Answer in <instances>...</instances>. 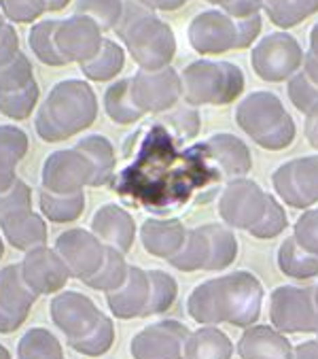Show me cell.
Listing matches in <instances>:
<instances>
[{"label": "cell", "mask_w": 318, "mask_h": 359, "mask_svg": "<svg viewBox=\"0 0 318 359\" xmlns=\"http://www.w3.org/2000/svg\"><path fill=\"white\" fill-rule=\"evenodd\" d=\"M240 359H291L293 346L289 338L276 327L251 325L235 346Z\"/></svg>", "instance_id": "23"}, {"label": "cell", "mask_w": 318, "mask_h": 359, "mask_svg": "<svg viewBox=\"0 0 318 359\" xmlns=\"http://www.w3.org/2000/svg\"><path fill=\"white\" fill-rule=\"evenodd\" d=\"M123 64H125L123 47L119 43L111 41V39H104L100 51L92 60L78 64V68H81V73L85 75V79L104 83V81H113L121 73Z\"/></svg>", "instance_id": "29"}, {"label": "cell", "mask_w": 318, "mask_h": 359, "mask_svg": "<svg viewBox=\"0 0 318 359\" xmlns=\"http://www.w3.org/2000/svg\"><path fill=\"white\" fill-rule=\"evenodd\" d=\"M30 149L28 134L9 123H0V194L18 181V164Z\"/></svg>", "instance_id": "26"}, {"label": "cell", "mask_w": 318, "mask_h": 359, "mask_svg": "<svg viewBox=\"0 0 318 359\" xmlns=\"http://www.w3.org/2000/svg\"><path fill=\"white\" fill-rule=\"evenodd\" d=\"M49 315L53 325L66 336V340H76L88 336L104 317L96 302L78 292H60L49 304Z\"/></svg>", "instance_id": "16"}, {"label": "cell", "mask_w": 318, "mask_h": 359, "mask_svg": "<svg viewBox=\"0 0 318 359\" xmlns=\"http://www.w3.org/2000/svg\"><path fill=\"white\" fill-rule=\"evenodd\" d=\"M303 57L305 53L301 51L295 36H291L289 32H274L263 36L255 45L251 53V64L259 79L280 83L289 81L295 73H299L303 66Z\"/></svg>", "instance_id": "9"}, {"label": "cell", "mask_w": 318, "mask_h": 359, "mask_svg": "<svg viewBox=\"0 0 318 359\" xmlns=\"http://www.w3.org/2000/svg\"><path fill=\"white\" fill-rule=\"evenodd\" d=\"M32 206V189L26 181L18 179L7 191L0 194V217L18 208H30Z\"/></svg>", "instance_id": "46"}, {"label": "cell", "mask_w": 318, "mask_h": 359, "mask_svg": "<svg viewBox=\"0 0 318 359\" xmlns=\"http://www.w3.org/2000/svg\"><path fill=\"white\" fill-rule=\"evenodd\" d=\"M76 149L81 151L94 170L92 177V187H102L113 179L115 172V149L111 145V140L102 134H90L83 136L76 142Z\"/></svg>", "instance_id": "28"}, {"label": "cell", "mask_w": 318, "mask_h": 359, "mask_svg": "<svg viewBox=\"0 0 318 359\" xmlns=\"http://www.w3.org/2000/svg\"><path fill=\"white\" fill-rule=\"evenodd\" d=\"M70 5V0H47V11H62Z\"/></svg>", "instance_id": "54"}, {"label": "cell", "mask_w": 318, "mask_h": 359, "mask_svg": "<svg viewBox=\"0 0 318 359\" xmlns=\"http://www.w3.org/2000/svg\"><path fill=\"white\" fill-rule=\"evenodd\" d=\"M204 147L223 181L242 179L253 166V156L244 145V140L233 134H214L204 140Z\"/></svg>", "instance_id": "20"}, {"label": "cell", "mask_w": 318, "mask_h": 359, "mask_svg": "<svg viewBox=\"0 0 318 359\" xmlns=\"http://www.w3.org/2000/svg\"><path fill=\"white\" fill-rule=\"evenodd\" d=\"M92 177L94 170L90 160L76 147L60 149L43 162L41 189L51 194H76L83 191L85 185H92Z\"/></svg>", "instance_id": "12"}, {"label": "cell", "mask_w": 318, "mask_h": 359, "mask_svg": "<svg viewBox=\"0 0 318 359\" xmlns=\"http://www.w3.org/2000/svg\"><path fill=\"white\" fill-rule=\"evenodd\" d=\"M106 304L117 319L146 317L151 304V276L140 266H130L125 283L106 294Z\"/></svg>", "instance_id": "19"}, {"label": "cell", "mask_w": 318, "mask_h": 359, "mask_svg": "<svg viewBox=\"0 0 318 359\" xmlns=\"http://www.w3.org/2000/svg\"><path fill=\"white\" fill-rule=\"evenodd\" d=\"M130 83L132 98L144 115H162L177 107L183 98L181 75L172 66L159 70H138Z\"/></svg>", "instance_id": "11"}, {"label": "cell", "mask_w": 318, "mask_h": 359, "mask_svg": "<svg viewBox=\"0 0 318 359\" xmlns=\"http://www.w3.org/2000/svg\"><path fill=\"white\" fill-rule=\"evenodd\" d=\"M286 94H289L293 107H295L297 111L305 113V115H307L314 107H318V86L305 77L303 70H299V73H295V75L289 79Z\"/></svg>", "instance_id": "44"}, {"label": "cell", "mask_w": 318, "mask_h": 359, "mask_svg": "<svg viewBox=\"0 0 318 359\" xmlns=\"http://www.w3.org/2000/svg\"><path fill=\"white\" fill-rule=\"evenodd\" d=\"M291 359H318V340H307L295 346Z\"/></svg>", "instance_id": "52"}, {"label": "cell", "mask_w": 318, "mask_h": 359, "mask_svg": "<svg viewBox=\"0 0 318 359\" xmlns=\"http://www.w3.org/2000/svg\"><path fill=\"white\" fill-rule=\"evenodd\" d=\"M113 342H115V325H113V319L106 315L88 336L76 338V340H66V344L72 351L81 353L85 357H102L104 353L111 351Z\"/></svg>", "instance_id": "38"}, {"label": "cell", "mask_w": 318, "mask_h": 359, "mask_svg": "<svg viewBox=\"0 0 318 359\" xmlns=\"http://www.w3.org/2000/svg\"><path fill=\"white\" fill-rule=\"evenodd\" d=\"M307 55H312L314 60H318V24H314L312 30H310V49H307Z\"/></svg>", "instance_id": "53"}, {"label": "cell", "mask_w": 318, "mask_h": 359, "mask_svg": "<svg viewBox=\"0 0 318 359\" xmlns=\"http://www.w3.org/2000/svg\"><path fill=\"white\" fill-rule=\"evenodd\" d=\"M206 3H210V5H216V7H225L229 0H206Z\"/></svg>", "instance_id": "56"}, {"label": "cell", "mask_w": 318, "mask_h": 359, "mask_svg": "<svg viewBox=\"0 0 318 359\" xmlns=\"http://www.w3.org/2000/svg\"><path fill=\"white\" fill-rule=\"evenodd\" d=\"M237 257L235 234L221 224H206L187 230L185 243L168 262L181 272L195 270H223Z\"/></svg>", "instance_id": "8"}, {"label": "cell", "mask_w": 318, "mask_h": 359, "mask_svg": "<svg viewBox=\"0 0 318 359\" xmlns=\"http://www.w3.org/2000/svg\"><path fill=\"white\" fill-rule=\"evenodd\" d=\"M233 344L216 325H204L189 334L183 359H231Z\"/></svg>", "instance_id": "27"}, {"label": "cell", "mask_w": 318, "mask_h": 359, "mask_svg": "<svg viewBox=\"0 0 318 359\" xmlns=\"http://www.w3.org/2000/svg\"><path fill=\"white\" fill-rule=\"evenodd\" d=\"M60 20H41L28 32L30 51L47 66H66V60L55 47V28Z\"/></svg>", "instance_id": "35"}, {"label": "cell", "mask_w": 318, "mask_h": 359, "mask_svg": "<svg viewBox=\"0 0 318 359\" xmlns=\"http://www.w3.org/2000/svg\"><path fill=\"white\" fill-rule=\"evenodd\" d=\"M303 134L307 138V142L318 149V107H314L307 115H305V123H303Z\"/></svg>", "instance_id": "50"}, {"label": "cell", "mask_w": 318, "mask_h": 359, "mask_svg": "<svg viewBox=\"0 0 318 359\" xmlns=\"http://www.w3.org/2000/svg\"><path fill=\"white\" fill-rule=\"evenodd\" d=\"M295 241L312 251V253H318V208H312V210H305L301 217L297 219L295 224Z\"/></svg>", "instance_id": "45"}, {"label": "cell", "mask_w": 318, "mask_h": 359, "mask_svg": "<svg viewBox=\"0 0 318 359\" xmlns=\"http://www.w3.org/2000/svg\"><path fill=\"white\" fill-rule=\"evenodd\" d=\"M98 117L94 88L81 79L57 81L34 117V130L45 142H60L88 130Z\"/></svg>", "instance_id": "2"}, {"label": "cell", "mask_w": 318, "mask_h": 359, "mask_svg": "<svg viewBox=\"0 0 318 359\" xmlns=\"http://www.w3.org/2000/svg\"><path fill=\"white\" fill-rule=\"evenodd\" d=\"M272 183L276 194L293 208H310L318 202V156L297 158L282 164Z\"/></svg>", "instance_id": "14"}, {"label": "cell", "mask_w": 318, "mask_h": 359, "mask_svg": "<svg viewBox=\"0 0 318 359\" xmlns=\"http://www.w3.org/2000/svg\"><path fill=\"white\" fill-rule=\"evenodd\" d=\"M26 321L7 313L5 309H0V334H13L15 330H20Z\"/></svg>", "instance_id": "51"}, {"label": "cell", "mask_w": 318, "mask_h": 359, "mask_svg": "<svg viewBox=\"0 0 318 359\" xmlns=\"http://www.w3.org/2000/svg\"><path fill=\"white\" fill-rule=\"evenodd\" d=\"M0 234L18 251H30L34 247L47 245V222L43 215L30 208H18L0 217Z\"/></svg>", "instance_id": "22"}, {"label": "cell", "mask_w": 318, "mask_h": 359, "mask_svg": "<svg viewBox=\"0 0 318 359\" xmlns=\"http://www.w3.org/2000/svg\"><path fill=\"white\" fill-rule=\"evenodd\" d=\"M148 276H151V304L146 317L162 315L172 309L179 296V285L174 276L164 270H148Z\"/></svg>", "instance_id": "41"}, {"label": "cell", "mask_w": 318, "mask_h": 359, "mask_svg": "<svg viewBox=\"0 0 318 359\" xmlns=\"http://www.w3.org/2000/svg\"><path fill=\"white\" fill-rule=\"evenodd\" d=\"M39 98H41V90L36 81H32L24 90L0 92V115H5L13 121H24L34 113Z\"/></svg>", "instance_id": "37"}, {"label": "cell", "mask_w": 318, "mask_h": 359, "mask_svg": "<svg viewBox=\"0 0 318 359\" xmlns=\"http://www.w3.org/2000/svg\"><path fill=\"white\" fill-rule=\"evenodd\" d=\"M20 266L26 285L36 296H55L64 292L66 283L72 278L66 262L60 257L55 249L47 245L26 251Z\"/></svg>", "instance_id": "17"}, {"label": "cell", "mask_w": 318, "mask_h": 359, "mask_svg": "<svg viewBox=\"0 0 318 359\" xmlns=\"http://www.w3.org/2000/svg\"><path fill=\"white\" fill-rule=\"evenodd\" d=\"M219 215L231 228L255 238H274L286 228V212L278 200L251 179H233L219 196Z\"/></svg>", "instance_id": "3"}, {"label": "cell", "mask_w": 318, "mask_h": 359, "mask_svg": "<svg viewBox=\"0 0 318 359\" xmlns=\"http://www.w3.org/2000/svg\"><path fill=\"white\" fill-rule=\"evenodd\" d=\"M263 9V0H229L225 7H221V11H225L227 15L235 18V20H247L253 15H261L259 11Z\"/></svg>", "instance_id": "47"}, {"label": "cell", "mask_w": 318, "mask_h": 359, "mask_svg": "<svg viewBox=\"0 0 318 359\" xmlns=\"http://www.w3.org/2000/svg\"><path fill=\"white\" fill-rule=\"evenodd\" d=\"M130 79H119L111 83L104 92V111L109 119L117 126H130L138 121L144 113L136 107L130 90Z\"/></svg>", "instance_id": "32"}, {"label": "cell", "mask_w": 318, "mask_h": 359, "mask_svg": "<svg viewBox=\"0 0 318 359\" xmlns=\"http://www.w3.org/2000/svg\"><path fill=\"white\" fill-rule=\"evenodd\" d=\"M36 300L39 296L26 285L20 264L0 268V309L26 321Z\"/></svg>", "instance_id": "25"}, {"label": "cell", "mask_w": 318, "mask_h": 359, "mask_svg": "<svg viewBox=\"0 0 318 359\" xmlns=\"http://www.w3.org/2000/svg\"><path fill=\"white\" fill-rule=\"evenodd\" d=\"M162 123L172 136H177L179 140L185 142V140H191L198 136V132L202 128V117L195 107H191L187 102H179L170 111L162 113Z\"/></svg>", "instance_id": "39"}, {"label": "cell", "mask_w": 318, "mask_h": 359, "mask_svg": "<svg viewBox=\"0 0 318 359\" xmlns=\"http://www.w3.org/2000/svg\"><path fill=\"white\" fill-rule=\"evenodd\" d=\"M55 251L66 262L70 276L78 278L81 283L92 278L106 257V247L100 243V238L83 228H72L62 232L55 238Z\"/></svg>", "instance_id": "15"}, {"label": "cell", "mask_w": 318, "mask_h": 359, "mask_svg": "<svg viewBox=\"0 0 318 359\" xmlns=\"http://www.w3.org/2000/svg\"><path fill=\"white\" fill-rule=\"evenodd\" d=\"M270 319L282 334L318 332V304L314 300V287L284 285L274 290L270 298Z\"/></svg>", "instance_id": "10"}, {"label": "cell", "mask_w": 318, "mask_h": 359, "mask_svg": "<svg viewBox=\"0 0 318 359\" xmlns=\"http://www.w3.org/2000/svg\"><path fill=\"white\" fill-rule=\"evenodd\" d=\"M104 43L102 28L88 15H70L57 22L55 47L66 64H83L92 60Z\"/></svg>", "instance_id": "18"}, {"label": "cell", "mask_w": 318, "mask_h": 359, "mask_svg": "<svg viewBox=\"0 0 318 359\" xmlns=\"http://www.w3.org/2000/svg\"><path fill=\"white\" fill-rule=\"evenodd\" d=\"M34 81V68L26 53H18L9 64L0 66V92L24 90Z\"/></svg>", "instance_id": "42"}, {"label": "cell", "mask_w": 318, "mask_h": 359, "mask_svg": "<svg viewBox=\"0 0 318 359\" xmlns=\"http://www.w3.org/2000/svg\"><path fill=\"white\" fill-rule=\"evenodd\" d=\"M189 327L174 319H164L142 327L130 342L134 359H183Z\"/></svg>", "instance_id": "13"}, {"label": "cell", "mask_w": 318, "mask_h": 359, "mask_svg": "<svg viewBox=\"0 0 318 359\" xmlns=\"http://www.w3.org/2000/svg\"><path fill=\"white\" fill-rule=\"evenodd\" d=\"M316 340H318V338H316Z\"/></svg>", "instance_id": "60"}, {"label": "cell", "mask_w": 318, "mask_h": 359, "mask_svg": "<svg viewBox=\"0 0 318 359\" xmlns=\"http://www.w3.org/2000/svg\"><path fill=\"white\" fill-rule=\"evenodd\" d=\"M123 9H125L123 0H76L74 13L92 18L102 28V32H106L117 28Z\"/></svg>", "instance_id": "40"}, {"label": "cell", "mask_w": 318, "mask_h": 359, "mask_svg": "<svg viewBox=\"0 0 318 359\" xmlns=\"http://www.w3.org/2000/svg\"><path fill=\"white\" fill-rule=\"evenodd\" d=\"M15 359H64V346L47 327H30L18 342Z\"/></svg>", "instance_id": "33"}, {"label": "cell", "mask_w": 318, "mask_h": 359, "mask_svg": "<svg viewBox=\"0 0 318 359\" xmlns=\"http://www.w3.org/2000/svg\"><path fill=\"white\" fill-rule=\"evenodd\" d=\"M235 123L270 151L286 149L295 140V121L272 92H253L242 98L235 107Z\"/></svg>", "instance_id": "5"}, {"label": "cell", "mask_w": 318, "mask_h": 359, "mask_svg": "<svg viewBox=\"0 0 318 359\" xmlns=\"http://www.w3.org/2000/svg\"><path fill=\"white\" fill-rule=\"evenodd\" d=\"M20 53V36L13 24H7L3 34H0V66L9 64Z\"/></svg>", "instance_id": "48"}, {"label": "cell", "mask_w": 318, "mask_h": 359, "mask_svg": "<svg viewBox=\"0 0 318 359\" xmlns=\"http://www.w3.org/2000/svg\"><path fill=\"white\" fill-rule=\"evenodd\" d=\"M115 32L140 70L166 68L174 60L177 39L172 28L138 3H125Z\"/></svg>", "instance_id": "4"}, {"label": "cell", "mask_w": 318, "mask_h": 359, "mask_svg": "<svg viewBox=\"0 0 318 359\" xmlns=\"http://www.w3.org/2000/svg\"><path fill=\"white\" fill-rule=\"evenodd\" d=\"M261 280L247 270H237L198 285L187 298V313L202 325L251 327L261 315Z\"/></svg>", "instance_id": "1"}, {"label": "cell", "mask_w": 318, "mask_h": 359, "mask_svg": "<svg viewBox=\"0 0 318 359\" xmlns=\"http://www.w3.org/2000/svg\"><path fill=\"white\" fill-rule=\"evenodd\" d=\"M183 100L191 107H223L244 92V73L231 62L195 60L181 75Z\"/></svg>", "instance_id": "7"}, {"label": "cell", "mask_w": 318, "mask_h": 359, "mask_svg": "<svg viewBox=\"0 0 318 359\" xmlns=\"http://www.w3.org/2000/svg\"><path fill=\"white\" fill-rule=\"evenodd\" d=\"M92 232L109 249L121 251L123 255L136 241V222L119 204H104L92 217Z\"/></svg>", "instance_id": "21"}, {"label": "cell", "mask_w": 318, "mask_h": 359, "mask_svg": "<svg viewBox=\"0 0 318 359\" xmlns=\"http://www.w3.org/2000/svg\"><path fill=\"white\" fill-rule=\"evenodd\" d=\"M9 22H7V18L3 15V11H0V34H3V30H5V26H7Z\"/></svg>", "instance_id": "57"}, {"label": "cell", "mask_w": 318, "mask_h": 359, "mask_svg": "<svg viewBox=\"0 0 318 359\" xmlns=\"http://www.w3.org/2000/svg\"><path fill=\"white\" fill-rule=\"evenodd\" d=\"M0 11L9 24H34L47 13V0H0Z\"/></svg>", "instance_id": "43"}, {"label": "cell", "mask_w": 318, "mask_h": 359, "mask_svg": "<svg viewBox=\"0 0 318 359\" xmlns=\"http://www.w3.org/2000/svg\"><path fill=\"white\" fill-rule=\"evenodd\" d=\"M39 206L43 217L53 224H70L78 219L85 210V194H51L47 189H41L39 194Z\"/></svg>", "instance_id": "30"}, {"label": "cell", "mask_w": 318, "mask_h": 359, "mask_svg": "<svg viewBox=\"0 0 318 359\" xmlns=\"http://www.w3.org/2000/svg\"><path fill=\"white\" fill-rule=\"evenodd\" d=\"M0 359H13V355L9 353V348L5 344H0Z\"/></svg>", "instance_id": "55"}, {"label": "cell", "mask_w": 318, "mask_h": 359, "mask_svg": "<svg viewBox=\"0 0 318 359\" xmlns=\"http://www.w3.org/2000/svg\"><path fill=\"white\" fill-rule=\"evenodd\" d=\"M261 32V15L235 20L221 9L198 13L187 28V39L193 51L216 55L231 49H247Z\"/></svg>", "instance_id": "6"}, {"label": "cell", "mask_w": 318, "mask_h": 359, "mask_svg": "<svg viewBox=\"0 0 318 359\" xmlns=\"http://www.w3.org/2000/svg\"><path fill=\"white\" fill-rule=\"evenodd\" d=\"M136 3L148 11H177L187 5L189 0H136Z\"/></svg>", "instance_id": "49"}, {"label": "cell", "mask_w": 318, "mask_h": 359, "mask_svg": "<svg viewBox=\"0 0 318 359\" xmlns=\"http://www.w3.org/2000/svg\"><path fill=\"white\" fill-rule=\"evenodd\" d=\"M314 300H316V304H318V285L314 287Z\"/></svg>", "instance_id": "59"}, {"label": "cell", "mask_w": 318, "mask_h": 359, "mask_svg": "<svg viewBox=\"0 0 318 359\" xmlns=\"http://www.w3.org/2000/svg\"><path fill=\"white\" fill-rule=\"evenodd\" d=\"M268 20L278 28H293L318 13V0H263Z\"/></svg>", "instance_id": "34"}, {"label": "cell", "mask_w": 318, "mask_h": 359, "mask_svg": "<svg viewBox=\"0 0 318 359\" xmlns=\"http://www.w3.org/2000/svg\"><path fill=\"white\" fill-rule=\"evenodd\" d=\"M127 262L123 257L121 251H115V249H109L106 247V257H104V264L100 266V270L85 280V285L90 290H96V292H104V294H111L115 290L125 283L127 278Z\"/></svg>", "instance_id": "36"}, {"label": "cell", "mask_w": 318, "mask_h": 359, "mask_svg": "<svg viewBox=\"0 0 318 359\" xmlns=\"http://www.w3.org/2000/svg\"><path fill=\"white\" fill-rule=\"evenodd\" d=\"M278 268L291 278H314L318 274V253L303 249L295 236H289L278 249Z\"/></svg>", "instance_id": "31"}, {"label": "cell", "mask_w": 318, "mask_h": 359, "mask_svg": "<svg viewBox=\"0 0 318 359\" xmlns=\"http://www.w3.org/2000/svg\"><path fill=\"white\" fill-rule=\"evenodd\" d=\"M5 255V243H3V236H0V259Z\"/></svg>", "instance_id": "58"}, {"label": "cell", "mask_w": 318, "mask_h": 359, "mask_svg": "<svg viewBox=\"0 0 318 359\" xmlns=\"http://www.w3.org/2000/svg\"><path fill=\"white\" fill-rule=\"evenodd\" d=\"M187 236V228L179 219H146L140 228V243L146 253L170 259L179 253Z\"/></svg>", "instance_id": "24"}]
</instances>
